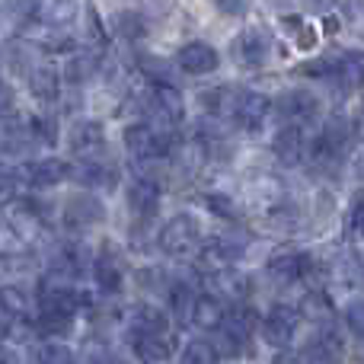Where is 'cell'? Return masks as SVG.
<instances>
[{
  "instance_id": "42",
  "label": "cell",
  "mask_w": 364,
  "mask_h": 364,
  "mask_svg": "<svg viewBox=\"0 0 364 364\" xmlns=\"http://www.w3.org/2000/svg\"><path fill=\"white\" fill-rule=\"evenodd\" d=\"M358 173L364 176V144H361V154H358Z\"/></svg>"
},
{
  "instance_id": "9",
  "label": "cell",
  "mask_w": 364,
  "mask_h": 364,
  "mask_svg": "<svg viewBox=\"0 0 364 364\" xmlns=\"http://www.w3.org/2000/svg\"><path fill=\"white\" fill-rule=\"evenodd\" d=\"M307 364H342L346 358V342H342L339 329L336 326H320L310 336L307 348H304Z\"/></svg>"
},
{
  "instance_id": "31",
  "label": "cell",
  "mask_w": 364,
  "mask_h": 364,
  "mask_svg": "<svg viewBox=\"0 0 364 364\" xmlns=\"http://www.w3.org/2000/svg\"><path fill=\"white\" fill-rule=\"evenodd\" d=\"M138 64H141V70H144V77H147L151 83H170V80H173V68L164 61V58H157V55H141Z\"/></svg>"
},
{
  "instance_id": "20",
  "label": "cell",
  "mask_w": 364,
  "mask_h": 364,
  "mask_svg": "<svg viewBox=\"0 0 364 364\" xmlns=\"http://www.w3.org/2000/svg\"><path fill=\"white\" fill-rule=\"evenodd\" d=\"M224 314H227V310L220 307V301L211 294V291H198L188 323H192V326H198V329H211V333H218L220 323H224Z\"/></svg>"
},
{
  "instance_id": "41",
  "label": "cell",
  "mask_w": 364,
  "mask_h": 364,
  "mask_svg": "<svg viewBox=\"0 0 364 364\" xmlns=\"http://www.w3.org/2000/svg\"><path fill=\"white\" fill-rule=\"evenodd\" d=\"M333 4H336V0H307V6H310L314 13H326V10H333Z\"/></svg>"
},
{
  "instance_id": "3",
  "label": "cell",
  "mask_w": 364,
  "mask_h": 364,
  "mask_svg": "<svg viewBox=\"0 0 364 364\" xmlns=\"http://www.w3.org/2000/svg\"><path fill=\"white\" fill-rule=\"evenodd\" d=\"M160 250L166 256H192L195 250H201V227L192 214H176L164 224L160 230Z\"/></svg>"
},
{
  "instance_id": "13",
  "label": "cell",
  "mask_w": 364,
  "mask_h": 364,
  "mask_svg": "<svg viewBox=\"0 0 364 364\" xmlns=\"http://www.w3.org/2000/svg\"><path fill=\"white\" fill-rule=\"evenodd\" d=\"M38 304H42V314H58V316L74 320V316L87 307V294L77 291V288H70V284H55V288L45 291Z\"/></svg>"
},
{
  "instance_id": "2",
  "label": "cell",
  "mask_w": 364,
  "mask_h": 364,
  "mask_svg": "<svg viewBox=\"0 0 364 364\" xmlns=\"http://www.w3.org/2000/svg\"><path fill=\"white\" fill-rule=\"evenodd\" d=\"M256 323H262V320H259L256 310L246 307V304H233V307H227L224 323H220V329H218L224 352L233 355V358H240V355L250 352V342H252V333H256Z\"/></svg>"
},
{
  "instance_id": "26",
  "label": "cell",
  "mask_w": 364,
  "mask_h": 364,
  "mask_svg": "<svg viewBox=\"0 0 364 364\" xmlns=\"http://www.w3.org/2000/svg\"><path fill=\"white\" fill-rule=\"evenodd\" d=\"M132 329H141V333H160V336H166V333H170V316H166L160 307H151V304H144V307L134 310Z\"/></svg>"
},
{
  "instance_id": "27",
  "label": "cell",
  "mask_w": 364,
  "mask_h": 364,
  "mask_svg": "<svg viewBox=\"0 0 364 364\" xmlns=\"http://www.w3.org/2000/svg\"><path fill=\"white\" fill-rule=\"evenodd\" d=\"M29 87H32V93L38 96V100H58V90H61V77H58V70L55 68H36L32 70V77H29Z\"/></svg>"
},
{
  "instance_id": "10",
  "label": "cell",
  "mask_w": 364,
  "mask_h": 364,
  "mask_svg": "<svg viewBox=\"0 0 364 364\" xmlns=\"http://www.w3.org/2000/svg\"><path fill=\"white\" fill-rule=\"evenodd\" d=\"M272 154L284 166H301L310 154V141L304 134V125H284L272 141Z\"/></svg>"
},
{
  "instance_id": "17",
  "label": "cell",
  "mask_w": 364,
  "mask_h": 364,
  "mask_svg": "<svg viewBox=\"0 0 364 364\" xmlns=\"http://www.w3.org/2000/svg\"><path fill=\"white\" fill-rule=\"evenodd\" d=\"M102 214H106V208H102V201L96 195H77L64 208V224L74 227V230H83V227L100 224Z\"/></svg>"
},
{
  "instance_id": "38",
  "label": "cell",
  "mask_w": 364,
  "mask_h": 364,
  "mask_svg": "<svg viewBox=\"0 0 364 364\" xmlns=\"http://www.w3.org/2000/svg\"><path fill=\"white\" fill-rule=\"evenodd\" d=\"M352 227H355V233L364 237V192L352 201Z\"/></svg>"
},
{
  "instance_id": "5",
  "label": "cell",
  "mask_w": 364,
  "mask_h": 364,
  "mask_svg": "<svg viewBox=\"0 0 364 364\" xmlns=\"http://www.w3.org/2000/svg\"><path fill=\"white\" fill-rule=\"evenodd\" d=\"M275 112V102L265 93H256V90H237L230 106V119L237 122L243 132H259V128L269 122V115Z\"/></svg>"
},
{
  "instance_id": "11",
  "label": "cell",
  "mask_w": 364,
  "mask_h": 364,
  "mask_svg": "<svg viewBox=\"0 0 364 364\" xmlns=\"http://www.w3.org/2000/svg\"><path fill=\"white\" fill-rule=\"evenodd\" d=\"M26 10L48 29H64L80 16V0H26Z\"/></svg>"
},
{
  "instance_id": "35",
  "label": "cell",
  "mask_w": 364,
  "mask_h": 364,
  "mask_svg": "<svg viewBox=\"0 0 364 364\" xmlns=\"http://www.w3.org/2000/svg\"><path fill=\"white\" fill-rule=\"evenodd\" d=\"M96 70V64H93V58L90 55H80V58H70L68 61V80L70 83H83L90 74Z\"/></svg>"
},
{
  "instance_id": "39",
  "label": "cell",
  "mask_w": 364,
  "mask_h": 364,
  "mask_svg": "<svg viewBox=\"0 0 364 364\" xmlns=\"http://www.w3.org/2000/svg\"><path fill=\"white\" fill-rule=\"evenodd\" d=\"M272 364H307V358L297 352H291V348H278V355L272 358Z\"/></svg>"
},
{
  "instance_id": "23",
  "label": "cell",
  "mask_w": 364,
  "mask_h": 364,
  "mask_svg": "<svg viewBox=\"0 0 364 364\" xmlns=\"http://www.w3.org/2000/svg\"><path fill=\"white\" fill-rule=\"evenodd\" d=\"M93 282L100 288V294H119L122 288V265L115 259L112 250L100 252V259L93 262Z\"/></svg>"
},
{
  "instance_id": "15",
  "label": "cell",
  "mask_w": 364,
  "mask_h": 364,
  "mask_svg": "<svg viewBox=\"0 0 364 364\" xmlns=\"http://www.w3.org/2000/svg\"><path fill=\"white\" fill-rule=\"evenodd\" d=\"M106 147V128L100 122H80L70 132V151L80 160H96Z\"/></svg>"
},
{
  "instance_id": "29",
  "label": "cell",
  "mask_w": 364,
  "mask_h": 364,
  "mask_svg": "<svg viewBox=\"0 0 364 364\" xmlns=\"http://www.w3.org/2000/svg\"><path fill=\"white\" fill-rule=\"evenodd\" d=\"M179 364H218V348L208 339H192L186 348H182Z\"/></svg>"
},
{
  "instance_id": "24",
  "label": "cell",
  "mask_w": 364,
  "mask_h": 364,
  "mask_svg": "<svg viewBox=\"0 0 364 364\" xmlns=\"http://www.w3.org/2000/svg\"><path fill=\"white\" fill-rule=\"evenodd\" d=\"M77 179H80L87 188L109 192V188H115V182H119V173H115V166L100 164V160H83L80 170H77Z\"/></svg>"
},
{
  "instance_id": "22",
  "label": "cell",
  "mask_w": 364,
  "mask_h": 364,
  "mask_svg": "<svg viewBox=\"0 0 364 364\" xmlns=\"http://www.w3.org/2000/svg\"><path fill=\"white\" fill-rule=\"evenodd\" d=\"M132 348L144 364H160L164 358H170V339L160 333H141L132 329Z\"/></svg>"
},
{
  "instance_id": "33",
  "label": "cell",
  "mask_w": 364,
  "mask_h": 364,
  "mask_svg": "<svg viewBox=\"0 0 364 364\" xmlns=\"http://www.w3.org/2000/svg\"><path fill=\"white\" fill-rule=\"evenodd\" d=\"M205 205L211 208L218 218H224V220L237 218V205H233V198H227L224 192H208V195H205Z\"/></svg>"
},
{
  "instance_id": "4",
  "label": "cell",
  "mask_w": 364,
  "mask_h": 364,
  "mask_svg": "<svg viewBox=\"0 0 364 364\" xmlns=\"http://www.w3.org/2000/svg\"><path fill=\"white\" fill-rule=\"evenodd\" d=\"M125 147L132 151L134 160H141V164H160V160L170 157L173 141L151 125H132L125 132Z\"/></svg>"
},
{
  "instance_id": "1",
  "label": "cell",
  "mask_w": 364,
  "mask_h": 364,
  "mask_svg": "<svg viewBox=\"0 0 364 364\" xmlns=\"http://www.w3.org/2000/svg\"><path fill=\"white\" fill-rule=\"evenodd\" d=\"M348 141H352V132H348L346 122H329L314 141H310V154H307V164L314 166L316 173H329V170H339L342 160H346L348 151Z\"/></svg>"
},
{
  "instance_id": "12",
  "label": "cell",
  "mask_w": 364,
  "mask_h": 364,
  "mask_svg": "<svg viewBox=\"0 0 364 364\" xmlns=\"http://www.w3.org/2000/svg\"><path fill=\"white\" fill-rule=\"evenodd\" d=\"M237 55H240V64L243 68H265L272 58V36L269 29H262V26H250V29H243V36H240L237 42Z\"/></svg>"
},
{
  "instance_id": "36",
  "label": "cell",
  "mask_w": 364,
  "mask_h": 364,
  "mask_svg": "<svg viewBox=\"0 0 364 364\" xmlns=\"http://www.w3.org/2000/svg\"><path fill=\"white\" fill-rule=\"evenodd\" d=\"M119 32H122V38H128V42H138V38L144 36V19H141L138 13H122Z\"/></svg>"
},
{
  "instance_id": "37",
  "label": "cell",
  "mask_w": 364,
  "mask_h": 364,
  "mask_svg": "<svg viewBox=\"0 0 364 364\" xmlns=\"http://www.w3.org/2000/svg\"><path fill=\"white\" fill-rule=\"evenodd\" d=\"M346 323H348V329H352L355 336H361V339H364V301L348 304V310H346Z\"/></svg>"
},
{
  "instance_id": "30",
  "label": "cell",
  "mask_w": 364,
  "mask_h": 364,
  "mask_svg": "<svg viewBox=\"0 0 364 364\" xmlns=\"http://www.w3.org/2000/svg\"><path fill=\"white\" fill-rule=\"evenodd\" d=\"M36 364H74V355H70L68 346H61V342L55 339H45L42 346L36 348Z\"/></svg>"
},
{
  "instance_id": "19",
  "label": "cell",
  "mask_w": 364,
  "mask_h": 364,
  "mask_svg": "<svg viewBox=\"0 0 364 364\" xmlns=\"http://www.w3.org/2000/svg\"><path fill=\"white\" fill-rule=\"evenodd\" d=\"M87 269H90V252L83 250L80 243H61L58 246L55 259H51V272H58V275H64V278H77Z\"/></svg>"
},
{
  "instance_id": "18",
  "label": "cell",
  "mask_w": 364,
  "mask_h": 364,
  "mask_svg": "<svg viewBox=\"0 0 364 364\" xmlns=\"http://www.w3.org/2000/svg\"><path fill=\"white\" fill-rule=\"evenodd\" d=\"M310 256L304 252H278V256L269 259V275L278 278V282H301V278L310 275Z\"/></svg>"
},
{
  "instance_id": "28",
  "label": "cell",
  "mask_w": 364,
  "mask_h": 364,
  "mask_svg": "<svg viewBox=\"0 0 364 364\" xmlns=\"http://www.w3.org/2000/svg\"><path fill=\"white\" fill-rule=\"evenodd\" d=\"M195 297H198V291L188 288V284H182V282H176L170 288V307H173V314H176L182 323H188V316H192Z\"/></svg>"
},
{
  "instance_id": "14",
  "label": "cell",
  "mask_w": 364,
  "mask_h": 364,
  "mask_svg": "<svg viewBox=\"0 0 364 364\" xmlns=\"http://www.w3.org/2000/svg\"><path fill=\"white\" fill-rule=\"evenodd\" d=\"M147 112H154L160 122H179L182 119V96L173 83H151L147 93Z\"/></svg>"
},
{
  "instance_id": "25",
  "label": "cell",
  "mask_w": 364,
  "mask_h": 364,
  "mask_svg": "<svg viewBox=\"0 0 364 364\" xmlns=\"http://www.w3.org/2000/svg\"><path fill=\"white\" fill-rule=\"evenodd\" d=\"M336 80L346 90L364 87V51H355V55H346L342 61H336Z\"/></svg>"
},
{
  "instance_id": "8",
  "label": "cell",
  "mask_w": 364,
  "mask_h": 364,
  "mask_svg": "<svg viewBox=\"0 0 364 364\" xmlns=\"http://www.w3.org/2000/svg\"><path fill=\"white\" fill-rule=\"evenodd\" d=\"M70 166L58 157H48V160H32V164H23L19 166V186L26 188H48V186H61L64 179L70 176Z\"/></svg>"
},
{
  "instance_id": "40",
  "label": "cell",
  "mask_w": 364,
  "mask_h": 364,
  "mask_svg": "<svg viewBox=\"0 0 364 364\" xmlns=\"http://www.w3.org/2000/svg\"><path fill=\"white\" fill-rule=\"evenodd\" d=\"M214 4H218L220 13H227V16H240V13L246 10V0H214Z\"/></svg>"
},
{
  "instance_id": "21",
  "label": "cell",
  "mask_w": 364,
  "mask_h": 364,
  "mask_svg": "<svg viewBox=\"0 0 364 364\" xmlns=\"http://www.w3.org/2000/svg\"><path fill=\"white\" fill-rule=\"evenodd\" d=\"M128 205H132V211L138 214V218L151 220L160 208V186L154 179L132 182V188H128Z\"/></svg>"
},
{
  "instance_id": "6",
  "label": "cell",
  "mask_w": 364,
  "mask_h": 364,
  "mask_svg": "<svg viewBox=\"0 0 364 364\" xmlns=\"http://www.w3.org/2000/svg\"><path fill=\"white\" fill-rule=\"evenodd\" d=\"M259 326H262V336H265L269 346L288 348V342L294 339L297 326H301V314H297L294 307H288V304H275V307L265 310V316H262Z\"/></svg>"
},
{
  "instance_id": "34",
  "label": "cell",
  "mask_w": 364,
  "mask_h": 364,
  "mask_svg": "<svg viewBox=\"0 0 364 364\" xmlns=\"http://www.w3.org/2000/svg\"><path fill=\"white\" fill-rule=\"evenodd\" d=\"M32 134H36L38 144H55L58 141L55 119H48V115H36V119H32Z\"/></svg>"
},
{
  "instance_id": "32",
  "label": "cell",
  "mask_w": 364,
  "mask_h": 364,
  "mask_svg": "<svg viewBox=\"0 0 364 364\" xmlns=\"http://www.w3.org/2000/svg\"><path fill=\"white\" fill-rule=\"evenodd\" d=\"M36 329L42 336H64L70 329V320L68 316H58V314H38V320H36Z\"/></svg>"
},
{
  "instance_id": "7",
  "label": "cell",
  "mask_w": 364,
  "mask_h": 364,
  "mask_svg": "<svg viewBox=\"0 0 364 364\" xmlns=\"http://www.w3.org/2000/svg\"><path fill=\"white\" fill-rule=\"evenodd\" d=\"M275 112L284 125H310L320 115V100L310 90H288L275 100Z\"/></svg>"
},
{
  "instance_id": "16",
  "label": "cell",
  "mask_w": 364,
  "mask_h": 364,
  "mask_svg": "<svg viewBox=\"0 0 364 364\" xmlns=\"http://www.w3.org/2000/svg\"><path fill=\"white\" fill-rule=\"evenodd\" d=\"M176 64L186 74H211V70H218L220 55L208 42H188V45H182Z\"/></svg>"
}]
</instances>
